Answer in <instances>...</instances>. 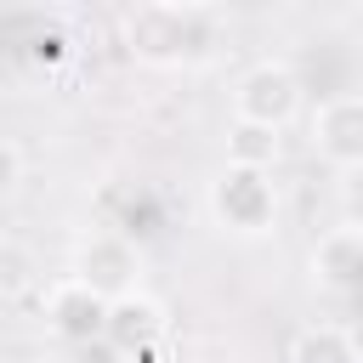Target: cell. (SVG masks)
Wrapping results in <instances>:
<instances>
[{
  "label": "cell",
  "instance_id": "1",
  "mask_svg": "<svg viewBox=\"0 0 363 363\" xmlns=\"http://www.w3.org/2000/svg\"><path fill=\"white\" fill-rule=\"evenodd\" d=\"M130 51L147 62H193L216 45V11L204 6H147L130 23Z\"/></svg>",
  "mask_w": 363,
  "mask_h": 363
},
{
  "label": "cell",
  "instance_id": "5",
  "mask_svg": "<svg viewBox=\"0 0 363 363\" xmlns=\"http://www.w3.org/2000/svg\"><path fill=\"white\" fill-rule=\"evenodd\" d=\"M312 147L335 170H363V91L323 96L312 113Z\"/></svg>",
  "mask_w": 363,
  "mask_h": 363
},
{
  "label": "cell",
  "instance_id": "9",
  "mask_svg": "<svg viewBox=\"0 0 363 363\" xmlns=\"http://www.w3.org/2000/svg\"><path fill=\"white\" fill-rule=\"evenodd\" d=\"M284 363H363V346L340 323H306V329H295Z\"/></svg>",
  "mask_w": 363,
  "mask_h": 363
},
{
  "label": "cell",
  "instance_id": "6",
  "mask_svg": "<svg viewBox=\"0 0 363 363\" xmlns=\"http://www.w3.org/2000/svg\"><path fill=\"white\" fill-rule=\"evenodd\" d=\"M108 318H113V301H102L96 289H85L79 278H62L51 284L45 295V329L68 346H91V340H108Z\"/></svg>",
  "mask_w": 363,
  "mask_h": 363
},
{
  "label": "cell",
  "instance_id": "4",
  "mask_svg": "<svg viewBox=\"0 0 363 363\" xmlns=\"http://www.w3.org/2000/svg\"><path fill=\"white\" fill-rule=\"evenodd\" d=\"M295 113H301V79H295L289 62H255L250 74H238V85H233V119L284 130Z\"/></svg>",
  "mask_w": 363,
  "mask_h": 363
},
{
  "label": "cell",
  "instance_id": "2",
  "mask_svg": "<svg viewBox=\"0 0 363 363\" xmlns=\"http://www.w3.org/2000/svg\"><path fill=\"white\" fill-rule=\"evenodd\" d=\"M210 216L216 227L238 233V238H261L272 233L278 221V187L267 182V170H238L227 164L216 182H210Z\"/></svg>",
  "mask_w": 363,
  "mask_h": 363
},
{
  "label": "cell",
  "instance_id": "7",
  "mask_svg": "<svg viewBox=\"0 0 363 363\" xmlns=\"http://www.w3.org/2000/svg\"><path fill=\"white\" fill-rule=\"evenodd\" d=\"M312 278L329 289H357L363 284V227H335L312 250Z\"/></svg>",
  "mask_w": 363,
  "mask_h": 363
},
{
  "label": "cell",
  "instance_id": "3",
  "mask_svg": "<svg viewBox=\"0 0 363 363\" xmlns=\"http://www.w3.org/2000/svg\"><path fill=\"white\" fill-rule=\"evenodd\" d=\"M85 289H96L102 301H125V295H142V250L125 238V233H91L74 244V272Z\"/></svg>",
  "mask_w": 363,
  "mask_h": 363
},
{
  "label": "cell",
  "instance_id": "11",
  "mask_svg": "<svg viewBox=\"0 0 363 363\" xmlns=\"http://www.w3.org/2000/svg\"><path fill=\"white\" fill-rule=\"evenodd\" d=\"M17 176H23V147L6 142V187H17Z\"/></svg>",
  "mask_w": 363,
  "mask_h": 363
},
{
  "label": "cell",
  "instance_id": "10",
  "mask_svg": "<svg viewBox=\"0 0 363 363\" xmlns=\"http://www.w3.org/2000/svg\"><path fill=\"white\" fill-rule=\"evenodd\" d=\"M278 147H284V136H278L272 125H244V119H233V130H227V164H238V170H267V176H272Z\"/></svg>",
  "mask_w": 363,
  "mask_h": 363
},
{
  "label": "cell",
  "instance_id": "8",
  "mask_svg": "<svg viewBox=\"0 0 363 363\" xmlns=\"http://www.w3.org/2000/svg\"><path fill=\"white\" fill-rule=\"evenodd\" d=\"M159 335H164V306H159V301H147V295H125V301H113L108 340H113L119 352H142V346L159 340Z\"/></svg>",
  "mask_w": 363,
  "mask_h": 363
}]
</instances>
